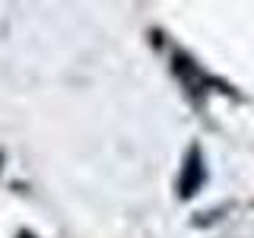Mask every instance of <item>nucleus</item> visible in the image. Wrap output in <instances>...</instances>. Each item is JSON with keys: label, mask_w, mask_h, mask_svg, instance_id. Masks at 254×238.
I'll return each instance as SVG.
<instances>
[{"label": "nucleus", "mask_w": 254, "mask_h": 238, "mask_svg": "<svg viewBox=\"0 0 254 238\" xmlns=\"http://www.w3.org/2000/svg\"><path fill=\"white\" fill-rule=\"evenodd\" d=\"M200 184H203V162H200V153L190 149L185 172H181V181H178V190H181V197H194Z\"/></svg>", "instance_id": "1"}]
</instances>
